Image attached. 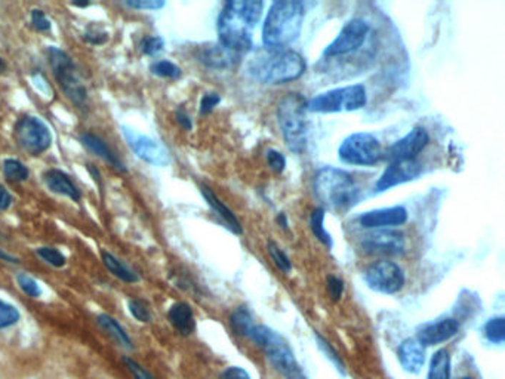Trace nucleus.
<instances>
[{
  "label": "nucleus",
  "instance_id": "1",
  "mask_svg": "<svg viewBox=\"0 0 505 379\" xmlns=\"http://www.w3.org/2000/svg\"><path fill=\"white\" fill-rule=\"evenodd\" d=\"M264 4L258 0H231L218 16L219 44L236 54L252 48V29L262 16Z\"/></svg>",
  "mask_w": 505,
  "mask_h": 379
},
{
  "label": "nucleus",
  "instance_id": "2",
  "mask_svg": "<svg viewBox=\"0 0 505 379\" xmlns=\"http://www.w3.org/2000/svg\"><path fill=\"white\" fill-rule=\"evenodd\" d=\"M306 61L298 52L286 48L258 49L248 63L255 81L266 85H281L296 81L306 71Z\"/></svg>",
  "mask_w": 505,
  "mask_h": 379
},
{
  "label": "nucleus",
  "instance_id": "3",
  "mask_svg": "<svg viewBox=\"0 0 505 379\" xmlns=\"http://www.w3.org/2000/svg\"><path fill=\"white\" fill-rule=\"evenodd\" d=\"M304 5L296 0L274 2L262 27V44L266 48H286L295 42L304 23Z\"/></svg>",
  "mask_w": 505,
  "mask_h": 379
},
{
  "label": "nucleus",
  "instance_id": "4",
  "mask_svg": "<svg viewBox=\"0 0 505 379\" xmlns=\"http://www.w3.org/2000/svg\"><path fill=\"white\" fill-rule=\"evenodd\" d=\"M314 194L325 208L347 212L359 202L360 187L349 172L326 166L314 176Z\"/></svg>",
  "mask_w": 505,
  "mask_h": 379
},
{
  "label": "nucleus",
  "instance_id": "5",
  "mask_svg": "<svg viewBox=\"0 0 505 379\" xmlns=\"http://www.w3.org/2000/svg\"><path fill=\"white\" fill-rule=\"evenodd\" d=\"M248 338L264 350L273 368L286 379H309L289 344L273 329L264 325H255Z\"/></svg>",
  "mask_w": 505,
  "mask_h": 379
},
{
  "label": "nucleus",
  "instance_id": "6",
  "mask_svg": "<svg viewBox=\"0 0 505 379\" xmlns=\"http://www.w3.org/2000/svg\"><path fill=\"white\" fill-rule=\"evenodd\" d=\"M307 101L299 94H288L277 107V121L289 150H304L309 133Z\"/></svg>",
  "mask_w": 505,
  "mask_h": 379
},
{
  "label": "nucleus",
  "instance_id": "7",
  "mask_svg": "<svg viewBox=\"0 0 505 379\" xmlns=\"http://www.w3.org/2000/svg\"><path fill=\"white\" fill-rule=\"evenodd\" d=\"M48 55H49V64L54 77L59 88L63 89L66 96L79 110H86L88 91L82 84V81H80L71 58L64 51L58 49L55 46H51L48 49Z\"/></svg>",
  "mask_w": 505,
  "mask_h": 379
},
{
  "label": "nucleus",
  "instance_id": "8",
  "mask_svg": "<svg viewBox=\"0 0 505 379\" xmlns=\"http://www.w3.org/2000/svg\"><path fill=\"white\" fill-rule=\"evenodd\" d=\"M368 95L363 85H351L323 92L307 103V110L314 113L356 111L366 106Z\"/></svg>",
  "mask_w": 505,
  "mask_h": 379
},
{
  "label": "nucleus",
  "instance_id": "9",
  "mask_svg": "<svg viewBox=\"0 0 505 379\" xmlns=\"http://www.w3.org/2000/svg\"><path fill=\"white\" fill-rule=\"evenodd\" d=\"M338 156L347 165L371 166L381 161L382 147L372 133L357 132L342 141L338 148Z\"/></svg>",
  "mask_w": 505,
  "mask_h": 379
},
{
  "label": "nucleus",
  "instance_id": "10",
  "mask_svg": "<svg viewBox=\"0 0 505 379\" xmlns=\"http://www.w3.org/2000/svg\"><path fill=\"white\" fill-rule=\"evenodd\" d=\"M14 133L18 146L31 156L45 153L52 144L51 131L39 117H21L15 125Z\"/></svg>",
  "mask_w": 505,
  "mask_h": 379
},
{
  "label": "nucleus",
  "instance_id": "11",
  "mask_svg": "<svg viewBox=\"0 0 505 379\" xmlns=\"http://www.w3.org/2000/svg\"><path fill=\"white\" fill-rule=\"evenodd\" d=\"M405 273L401 267L391 261H378L365 271V282L379 293H397L405 286Z\"/></svg>",
  "mask_w": 505,
  "mask_h": 379
},
{
  "label": "nucleus",
  "instance_id": "12",
  "mask_svg": "<svg viewBox=\"0 0 505 379\" xmlns=\"http://www.w3.org/2000/svg\"><path fill=\"white\" fill-rule=\"evenodd\" d=\"M122 132L128 146L141 161L154 166H166L171 162L169 151L156 139L146 135H139L126 126H122Z\"/></svg>",
  "mask_w": 505,
  "mask_h": 379
},
{
  "label": "nucleus",
  "instance_id": "13",
  "mask_svg": "<svg viewBox=\"0 0 505 379\" xmlns=\"http://www.w3.org/2000/svg\"><path fill=\"white\" fill-rule=\"evenodd\" d=\"M369 33V24L363 19H351L349 21L339 34L334 39V42L325 49L326 56H339L350 52L357 51L366 41Z\"/></svg>",
  "mask_w": 505,
  "mask_h": 379
},
{
  "label": "nucleus",
  "instance_id": "14",
  "mask_svg": "<svg viewBox=\"0 0 505 379\" xmlns=\"http://www.w3.org/2000/svg\"><path fill=\"white\" fill-rule=\"evenodd\" d=\"M363 249L368 253L397 256L405 252V236L393 230H375L363 237Z\"/></svg>",
  "mask_w": 505,
  "mask_h": 379
},
{
  "label": "nucleus",
  "instance_id": "15",
  "mask_svg": "<svg viewBox=\"0 0 505 379\" xmlns=\"http://www.w3.org/2000/svg\"><path fill=\"white\" fill-rule=\"evenodd\" d=\"M422 172L421 163L416 158H411V161H396L391 162V165L384 171L381 178L376 183V190L378 191H386L390 190L396 186L405 184L412 181V179L418 178Z\"/></svg>",
  "mask_w": 505,
  "mask_h": 379
},
{
  "label": "nucleus",
  "instance_id": "16",
  "mask_svg": "<svg viewBox=\"0 0 505 379\" xmlns=\"http://www.w3.org/2000/svg\"><path fill=\"white\" fill-rule=\"evenodd\" d=\"M429 143H430V136L427 131L424 128H415L390 147L387 157L391 162L411 161V158H415L424 148H426Z\"/></svg>",
  "mask_w": 505,
  "mask_h": 379
},
{
  "label": "nucleus",
  "instance_id": "17",
  "mask_svg": "<svg viewBox=\"0 0 505 379\" xmlns=\"http://www.w3.org/2000/svg\"><path fill=\"white\" fill-rule=\"evenodd\" d=\"M408 221V211L403 206L382 208L365 212L359 216V223L363 228L382 230L390 227H399Z\"/></svg>",
  "mask_w": 505,
  "mask_h": 379
},
{
  "label": "nucleus",
  "instance_id": "18",
  "mask_svg": "<svg viewBox=\"0 0 505 379\" xmlns=\"http://www.w3.org/2000/svg\"><path fill=\"white\" fill-rule=\"evenodd\" d=\"M459 330V323L455 318H443L440 322L426 325L419 329L416 341L422 347H431L449 341Z\"/></svg>",
  "mask_w": 505,
  "mask_h": 379
},
{
  "label": "nucleus",
  "instance_id": "19",
  "mask_svg": "<svg viewBox=\"0 0 505 379\" xmlns=\"http://www.w3.org/2000/svg\"><path fill=\"white\" fill-rule=\"evenodd\" d=\"M44 179L51 191L67 196L73 202H79L82 198V191L79 190V187L71 181L66 172L59 169H49L44 173Z\"/></svg>",
  "mask_w": 505,
  "mask_h": 379
},
{
  "label": "nucleus",
  "instance_id": "20",
  "mask_svg": "<svg viewBox=\"0 0 505 379\" xmlns=\"http://www.w3.org/2000/svg\"><path fill=\"white\" fill-rule=\"evenodd\" d=\"M79 139H80V143H82L89 151H92L94 154L103 158V161H106L114 169H117L120 172H126L125 163L120 161L119 156L109 147V144L104 141V139H101L99 136H96L94 133H82L79 136Z\"/></svg>",
  "mask_w": 505,
  "mask_h": 379
},
{
  "label": "nucleus",
  "instance_id": "21",
  "mask_svg": "<svg viewBox=\"0 0 505 379\" xmlns=\"http://www.w3.org/2000/svg\"><path fill=\"white\" fill-rule=\"evenodd\" d=\"M399 360L406 372L418 373L424 365V360H426L424 347L416 339H406L399 348Z\"/></svg>",
  "mask_w": 505,
  "mask_h": 379
},
{
  "label": "nucleus",
  "instance_id": "22",
  "mask_svg": "<svg viewBox=\"0 0 505 379\" xmlns=\"http://www.w3.org/2000/svg\"><path fill=\"white\" fill-rule=\"evenodd\" d=\"M200 188H201V194H204V197H205V201L212 208V211L219 216L222 224H224L230 231H233L236 234H241L244 228H241L240 221L236 218V215L224 203L219 201V198L216 197V194L209 187L201 186Z\"/></svg>",
  "mask_w": 505,
  "mask_h": 379
},
{
  "label": "nucleus",
  "instance_id": "23",
  "mask_svg": "<svg viewBox=\"0 0 505 379\" xmlns=\"http://www.w3.org/2000/svg\"><path fill=\"white\" fill-rule=\"evenodd\" d=\"M168 318L171 325L181 333V335H191L196 329L194 314L189 304L186 303H176L171 307L168 313Z\"/></svg>",
  "mask_w": 505,
  "mask_h": 379
},
{
  "label": "nucleus",
  "instance_id": "24",
  "mask_svg": "<svg viewBox=\"0 0 505 379\" xmlns=\"http://www.w3.org/2000/svg\"><path fill=\"white\" fill-rule=\"evenodd\" d=\"M239 54L230 51L229 48L219 45L205 48L200 54V61L211 69H227L230 67Z\"/></svg>",
  "mask_w": 505,
  "mask_h": 379
},
{
  "label": "nucleus",
  "instance_id": "25",
  "mask_svg": "<svg viewBox=\"0 0 505 379\" xmlns=\"http://www.w3.org/2000/svg\"><path fill=\"white\" fill-rule=\"evenodd\" d=\"M101 258H103V263L106 266V268L113 274L116 276L117 278H120L122 282H126V283H136L139 278L138 276L129 270L122 261H119V259L109 253V252H101Z\"/></svg>",
  "mask_w": 505,
  "mask_h": 379
},
{
  "label": "nucleus",
  "instance_id": "26",
  "mask_svg": "<svg viewBox=\"0 0 505 379\" xmlns=\"http://www.w3.org/2000/svg\"><path fill=\"white\" fill-rule=\"evenodd\" d=\"M429 379H451V355L446 350H439L433 355Z\"/></svg>",
  "mask_w": 505,
  "mask_h": 379
},
{
  "label": "nucleus",
  "instance_id": "27",
  "mask_svg": "<svg viewBox=\"0 0 505 379\" xmlns=\"http://www.w3.org/2000/svg\"><path fill=\"white\" fill-rule=\"evenodd\" d=\"M98 323L99 326L103 328L109 335H111L116 341L120 344V345H124L126 348H132V343H131V338L128 336V333L125 332V329L120 326L113 317L107 315V314H101L98 317Z\"/></svg>",
  "mask_w": 505,
  "mask_h": 379
},
{
  "label": "nucleus",
  "instance_id": "28",
  "mask_svg": "<svg viewBox=\"0 0 505 379\" xmlns=\"http://www.w3.org/2000/svg\"><path fill=\"white\" fill-rule=\"evenodd\" d=\"M230 325L237 335L246 336V338L249 336L251 330L255 326L254 318L246 307H239L233 311V314L230 317Z\"/></svg>",
  "mask_w": 505,
  "mask_h": 379
},
{
  "label": "nucleus",
  "instance_id": "29",
  "mask_svg": "<svg viewBox=\"0 0 505 379\" xmlns=\"http://www.w3.org/2000/svg\"><path fill=\"white\" fill-rule=\"evenodd\" d=\"M310 227L317 241H320L326 248H332V236L325 228V209L319 208L311 213Z\"/></svg>",
  "mask_w": 505,
  "mask_h": 379
},
{
  "label": "nucleus",
  "instance_id": "30",
  "mask_svg": "<svg viewBox=\"0 0 505 379\" xmlns=\"http://www.w3.org/2000/svg\"><path fill=\"white\" fill-rule=\"evenodd\" d=\"M4 173L9 181L21 183L29 178V169L16 158H6L4 162Z\"/></svg>",
  "mask_w": 505,
  "mask_h": 379
},
{
  "label": "nucleus",
  "instance_id": "31",
  "mask_svg": "<svg viewBox=\"0 0 505 379\" xmlns=\"http://www.w3.org/2000/svg\"><path fill=\"white\" fill-rule=\"evenodd\" d=\"M484 335L492 344H502L505 339V320L504 317H494L484 326Z\"/></svg>",
  "mask_w": 505,
  "mask_h": 379
},
{
  "label": "nucleus",
  "instance_id": "32",
  "mask_svg": "<svg viewBox=\"0 0 505 379\" xmlns=\"http://www.w3.org/2000/svg\"><path fill=\"white\" fill-rule=\"evenodd\" d=\"M316 339H317L319 348L326 354V357L336 366V369H338L342 375H346V365H344V362H342V358L339 357V354L336 353V350H335L321 335L316 333Z\"/></svg>",
  "mask_w": 505,
  "mask_h": 379
},
{
  "label": "nucleus",
  "instance_id": "33",
  "mask_svg": "<svg viewBox=\"0 0 505 379\" xmlns=\"http://www.w3.org/2000/svg\"><path fill=\"white\" fill-rule=\"evenodd\" d=\"M150 71L159 77H165V79H178L181 77V69L178 66H175L171 61H166V59H161V61H156L150 66Z\"/></svg>",
  "mask_w": 505,
  "mask_h": 379
},
{
  "label": "nucleus",
  "instance_id": "34",
  "mask_svg": "<svg viewBox=\"0 0 505 379\" xmlns=\"http://www.w3.org/2000/svg\"><path fill=\"white\" fill-rule=\"evenodd\" d=\"M269 253L273 259V263L276 264V267L280 270V271H284L285 274H288L292 268V263H291V259L289 256L281 251L274 242H270L269 243Z\"/></svg>",
  "mask_w": 505,
  "mask_h": 379
},
{
  "label": "nucleus",
  "instance_id": "35",
  "mask_svg": "<svg viewBox=\"0 0 505 379\" xmlns=\"http://www.w3.org/2000/svg\"><path fill=\"white\" fill-rule=\"evenodd\" d=\"M37 255L44 259L45 263L51 264L55 268H61L66 266V256L55 248H39Z\"/></svg>",
  "mask_w": 505,
  "mask_h": 379
},
{
  "label": "nucleus",
  "instance_id": "36",
  "mask_svg": "<svg viewBox=\"0 0 505 379\" xmlns=\"http://www.w3.org/2000/svg\"><path fill=\"white\" fill-rule=\"evenodd\" d=\"M18 320H19L18 310L11 304L0 301V329L9 328L15 325Z\"/></svg>",
  "mask_w": 505,
  "mask_h": 379
},
{
  "label": "nucleus",
  "instance_id": "37",
  "mask_svg": "<svg viewBox=\"0 0 505 379\" xmlns=\"http://www.w3.org/2000/svg\"><path fill=\"white\" fill-rule=\"evenodd\" d=\"M16 281H18L19 288H21V290H23L26 295H29V296H31V298H39L40 295H42V290H40L37 282L34 281L33 277H30V276H27V274H19V276L16 277Z\"/></svg>",
  "mask_w": 505,
  "mask_h": 379
},
{
  "label": "nucleus",
  "instance_id": "38",
  "mask_svg": "<svg viewBox=\"0 0 505 379\" xmlns=\"http://www.w3.org/2000/svg\"><path fill=\"white\" fill-rule=\"evenodd\" d=\"M129 311L131 314L136 318L138 322H150V318H151V314H150V310L149 307L141 301V299H131L129 301Z\"/></svg>",
  "mask_w": 505,
  "mask_h": 379
},
{
  "label": "nucleus",
  "instance_id": "39",
  "mask_svg": "<svg viewBox=\"0 0 505 379\" xmlns=\"http://www.w3.org/2000/svg\"><path fill=\"white\" fill-rule=\"evenodd\" d=\"M165 42L164 39L159 36H149L146 39H143V42H141V52L144 55H156L159 54L161 49H164Z\"/></svg>",
  "mask_w": 505,
  "mask_h": 379
},
{
  "label": "nucleus",
  "instance_id": "40",
  "mask_svg": "<svg viewBox=\"0 0 505 379\" xmlns=\"http://www.w3.org/2000/svg\"><path fill=\"white\" fill-rule=\"evenodd\" d=\"M267 163H269L271 171H274L277 173H281L286 168V158H285L284 154H281L277 150H269L267 151Z\"/></svg>",
  "mask_w": 505,
  "mask_h": 379
},
{
  "label": "nucleus",
  "instance_id": "41",
  "mask_svg": "<svg viewBox=\"0 0 505 379\" xmlns=\"http://www.w3.org/2000/svg\"><path fill=\"white\" fill-rule=\"evenodd\" d=\"M125 5L132 9L157 11L165 6V2H161V0H128V2H125Z\"/></svg>",
  "mask_w": 505,
  "mask_h": 379
},
{
  "label": "nucleus",
  "instance_id": "42",
  "mask_svg": "<svg viewBox=\"0 0 505 379\" xmlns=\"http://www.w3.org/2000/svg\"><path fill=\"white\" fill-rule=\"evenodd\" d=\"M31 24L37 31H48L51 30V21L46 18L42 9H33L31 11Z\"/></svg>",
  "mask_w": 505,
  "mask_h": 379
},
{
  "label": "nucleus",
  "instance_id": "43",
  "mask_svg": "<svg viewBox=\"0 0 505 379\" xmlns=\"http://www.w3.org/2000/svg\"><path fill=\"white\" fill-rule=\"evenodd\" d=\"M328 290H329L332 301H335V303L339 301L341 296H342V292H344V282H342L341 278L336 276H329L328 277Z\"/></svg>",
  "mask_w": 505,
  "mask_h": 379
},
{
  "label": "nucleus",
  "instance_id": "44",
  "mask_svg": "<svg viewBox=\"0 0 505 379\" xmlns=\"http://www.w3.org/2000/svg\"><path fill=\"white\" fill-rule=\"evenodd\" d=\"M219 103H221V96L218 94H215V92L205 94L200 101V113L201 114L211 113Z\"/></svg>",
  "mask_w": 505,
  "mask_h": 379
},
{
  "label": "nucleus",
  "instance_id": "45",
  "mask_svg": "<svg viewBox=\"0 0 505 379\" xmlns=\"http://www.w3.org/2000/svg\"><path fill=\"white\" fill-rule=\"evenodd\" d=\"M125 363L135 379H154V376L149 370H146L143 366H139L136 362L131 360V358H125Z\"/></svg>",
  "mask_w": 505,
  "mask_h": 379
},
{
  "label": "nucleus",
  "instance_id": "46",
  "mask_svg": "<svg viewBox=\"0 0 505 379\" xmlns=\"http://www.w3.org/2000/svg\"><path fill=\"white\" fill-rule=\"evenodd\" d=\"M221 379H251V376L245 369L233 366V368H229L222 372Z\"/></svg>",
  "mask_w": 505,
  "mask_h": 379
},
{
  "label": "nucleus",
  "instance_id": "47",
  "mask_svg": "<svg viewBox=\"0 0 505 379\" xmlns=\"http://www.w3.org/2000/svg\"><path fill=\"white\" fill-rule=\"evenodd\" d=\"M85 39H86V41H88L89 44H92V45H103V44L107 42L109 36H107V33H104V31L95 30V31L86 33V34H85Z\"/></svg>",
  "mask_w": 505,
  "mask_h": 379
},
{
  "label": "nucleus",
  "instance_id": "48",
  "mask_svg": "<svg viewBox=\"0 0 505 379\" xmlns=\"http://www.w3.org/2000/svg\"><path fill=\"white\" fill-rule=\"evenodd\" d=\"M11 205H12L11 193L6 190V187L0 184V211H6Z\"/></svg>",
  "mask_w": 505,
  "mask_h": 379
},
{
  "label": "nucleus",
  "instance_id": "49",
  "mask_svg": "<svg viewBox=\"0 0 505 379\" xmlns=\"http://www.w3.org/2000/svg\"><path fill=\"white\" fill-rule=\"evenodd\" d=\"M175 117H176V122L179 123V126H183L184 129L190 131L193 128V122H191V118L190 116L184 111V110H178L175 113Z\"/></svg>",
  "mask_w": 505,
  "mask_h": 379
},
{
  "label": "nucleus",
  "instance_id": "50",
  "mask_svg": "<svg viewBox=\"0 0 505 379\" xmlns=\"http://www.w3.org/2000/svg\"><path fill=\"white\" fill-rule=\"evenodd\" d=\"M0 259H2V261L9 263V264H18V263H19L18 258H15V256H12V255L4 252V251H0Z\"/></svg>",
  "mask_w": 505,
  "mask_h": 379
},
{
  "label": "nucleus",
  "instance_id": "51",
  "mask_svg": "<svg viewBox=\"0 0 505 379\" xmlns=\"http://www.w3.org/2000/svg\"><path fill=\"white\" fill-rule=\"evenodd\" d=\"M277 221H279V224L281 223V227H284L285 230H288V221H286V216H285L284 213H280V215L277 216Z\"/></svg>",
  "mask_w": 505,
  "mask_h": 379
},
{
  "label": "nucleus",
  "instance_id": "52",
  "mask_svg": "<svg viewBox=\"0 0 505 379\" xmlns=\"http://www.w3.org/2000/svg\"><path fill=\"white\" fill-rule=\"evenodd\" d=\"M5 69H6V64L4 63V59L0 58V73H4V71H5Z\"/></svg>",
  "mask_w": 505,
  "mask_h": 379
},
{
  "label": "nucleus",
  "instance_id": "53",
  "mask_svg": "<svg viewBox=\"0 0 505 379\" xmlns=\"http://www.w3.org/2000/svg\"><path fill=\"white\" fill-rule=\"evenodd\" d=\"M74 6H80V8H85V6H89V2H80V4H73Z\"/></svg>",
  "mask_w": 505,
  "mask_h": 379
},
{
  "label": "nucleus",
  "instance_id": "54",
  "mask_svg": "<svg viewBox=\"0 0 505 379\" xmlns=\"http://www.w3.org/2000/svg\"><path fill=\"white\" fill-rule=\"evenodd\" d=\"M462 379H471V378H462Z\"/></svg>",
  "mask_w": 505,
  "mask_h": 379
}]
</instances>
